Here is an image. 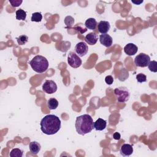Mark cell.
I'll list each match as a JSON object with an SVG mask.
<instances>
[{"mask_svg": "<svg viewBox=\"0 0 157 157\" xmlns=\"http://www.w3.org/2000/svg\"><path fill=\"white\" fill-rule=\"evenodd\" d=\"M40 129L47 135L57 133L61 128V123L59 117L55 115L49 114L45 116L40 121Z\"/></svg>", "mask_w": 157, "mask_h": 157, "instance_id": "obj_1", "label": "cell"}, {"mask_svg": "<svg viewBox=\"0 0 157 157\" xmlns=\"http://www.w3.org/2000/svg\"><path fill=\"white\" fill-rule=\"evenodd\" d=\"M93 124L92 117L88 114H83L76 118L75 127L78 134L84 136L93 129Z\"/></svg>", "mask_w": 157, "mask_h": 157, "instance_id": "obj_2", "label": "cell"}, {"mask_svg": "<svg viewBox=\"0 0 157 157\" xmlns=\"http://www.w3.org/2000/svg\"><path fill=\"white\" fill-rule=\"evenodd\" d=\"M29 63L33 70L39 74L45 72L49 64L47 58L41 55L35 56Z\"/></svg>", "mask_w": 157, "mask_h": 157, "instance_id": "obj_3", "label": "cell"}, {"mask_svg": "<svg viewBox=\"0 0 157 157\" xmlns=\"http://www.w3.org/2000/svg\"><path fill=\"white\" fill-rule=\"evenodd\" d=\"M114 94L117 97L118 102H124L128 101L130 93L127 88L124 86H120L116 88L114 90Z\"/></svg>", "mask_w": 157, "mask_h": 157, "instance_id": "obj_4", "label": "cell"}, {"mask_svg": "<svg viewBox=\"0 0 157 157\" xmlns=\"http://www.w3.org/2000/svg\"><path fill=\"white\" fill-rule=\"evenodd\" d=\"M150 61V56L145 53H141L137 55L134 58V64L137 67H147Z\"/></svg>", "mask_w": 157, "mask_h": 157, "instance_id": "obj_5", "label": "cell"}, {"mask_svg": "<svg viewBox=\"0 0 157 157\" xmlns=\"http://www.w3.org/2000/svg\"><path fill=\"white\" fill-rule=\"evenodd\" d=\"M67 63L72 68H78L82 65V61L75 52H70L67 56Z\"/></svg>", "mask_w": 157, "mask_h": 157, "instance_id": "obj_6", "label": "cell"}, {"mask_svg": "<svg viewBox=\"0 0 157 157\" xmlns=\"http://www.w3.org/2000/svg\"><path fill=\"white\" fill-rule=\"evenodd\" d=\"M42 90L48 94H53L57 90V85L56 83L52 80H47L42 85Z\"/></svg>", "mask_w": 157, "mask_h": 157, "instance_id": "obj_7", "label": "cell"}, {"mask_svg": "<svg viewBox=\"0 0 157 157\" xmlns=\"http://www.w3.org/2000/svg\"><path fill=\"white\" fill-rule=\"evenodd\" d=\"M88 50V45L84 42H80L77 43L75 47V52L79 57L85 56L87 53Z\"/></svg>", "mask_w": 157, "mask_h": 157, "instance_id": "obj_8", "label": "cell"}, {"mask_svg": "<svg viewBox=\"0 0 157 157\" xmlns=\"http://www.w3.org/2000/svg\"><path fill=\"white\" fill-rule=\"evenodd\" d=\"M99 41L100 43L105 47H110L112 45L113 39L110 35L104 34L99 36Z\"/></svg>", "mask_w": 157, "mask_h": 157, "instance_id": "obj_9", "label": "cell"}, {"mask_svg": "<svg viewBox=\"0 0 157 157\" xmlns=\"http://www.w3.org/2000/svg\"><path fill=\"white\" fill-rule=\"evenodd\" d=\"M138 51V47L133 43H129L124 47V53L128 56H133Z\"/></svg>", "mask_w": 157, "mask_h": 157, "instance_id": "obj_10", "label": "cell"}, {"mask_svg": "<svg viewBox=\"0 0 157 157\" xmlns=\"http://www.w3.org/2000/svg\"><path fill=\"white\" fill-rule=\"evenodd\" d=\"M120 152L123 156H129L133 153V147L131 144H124L121 145Z\"/></svg>", "mask_w": 157, "mask_h": 157, "instance_id": "obj_11", "label": "cell"}, {"mask_svg": "<svg viewBox=\"0 0 157 157\" xmlns=\"http://www.w3.org/2000/svg\"><path fill=\"white\" fill-rule=\"evenodd\" d=\"M110 28V25L107 21H100L98 25V31L102 34H107Z\"/></svg>", "mask_w": 157, "mask_h": 157, "instance_id": "obj_12", "label": "cell"}, {"mask_svg": "<svg viewBox=\"0 0 157 157\" xmlns=\"http://www.w3.org/2000/svg\"><path fill=\"white\" fill-rule=\"evenodd\" d=\"M98 40V36L94 33H90L85 37V42L90 45H95Z\"/></svg>", "mask_w": 157, "mask_h": 157, "instance_id": "obj_13", "label": "cell"}, {"mask_svg": "<svg viewBox=\"0 0 157 157\" xmlns=\"http://www.w3.org/2000/svg\"><path fill=\"white\" fill-rule=\"evenodd\" d=\"M107 126V122L105 120L99 118L95 122H94V128L96 131H102L104 130Z\"/></svg>", "mask_w": 157, "mask_h": 157, "instance_id": "obj_14", "label": "cell"}, {"mask_svg": "<svg viewBox=\"0 0 157 157\" xmlns=\"http://www.w3.org/2000/svg\"><path fill=\"white\" fill-rule=\"evenodd\" d=\"M29 150L31 151V152L33 154L37 155L40 150L41 146H40V144L38 143L37 142L33 141L29 143Z\"/></svg>", "mask_w": 157, "mask_h": 157, "instance_id": "obj_15", "label": "cell"}, {"mask_svg": "<svg viewBox=\"0 0 157 157\" xmlns=\"http://www.w3.org/2000/svg\"><path fill=\"white\" fill-rule=\"evenodd\" d=\"M98 23L95 18H89L85 22V26L86 29H95L97 26Z\"/></svg>", "mask_w": 157, "mask_h": 157, "instance_id": "obj_16", "label": "cell"}, {"mask_svg": "<svg viewBox=\"0 0 157 157\" xmlns=\"http://www.w3.org/2000/svg\"><path fill=\"white\" fill-rule=\"evenodd\" d=\"M47 105L50 110H55L58 106V101L54 98H50L47 101Z\"/></svg>", "mask_w": 157, "mask_h": 157, "instance_id": "obj_17", "label": "cell"}, {"mask_svg": "<svg viewBox=\"0 0 157 157\" xmlns=\"http://www.w3.org/2000/svg\"><path fill=\"white\" fill-rule=\"evenodd\" d=\"M16 14V19L18 20H22L25 21L26 18V12L24 10L20 9L16 10L15 12Z\"/></svg>", "mask_w": 157, "mask_h": 157, "instance_id": "obj_18", "label": "cell"}, {"mask_svg": "<svg viewBox=\"0 0 157 157\" xmlns=\"http://www.w3.org/2000/svg\"><path fill=\"white\" fill-rule=\"evenodd\" d=\"M23 155V151L18 148H13L10 152V156L11 157H21Z\"/></svg>", "mask_w": 157, "mask_h": 157, "instance_id": "obj_19", "label": "cell"}, {"mask_svg": "<svg viewBox=\"0 0 157 157\" xmlns=\"http://www.w3.org/2000/svg\"><path fill=\"white\" fill-rule=\"evenodd\" d=\"M16 39L19 45H23L28 42V37L26 35H20L19 37H16Z\"/></svg>", "mask_w": 157, "mask_h": 157, "instance_id": "obj_20", "label": "cell"}, {"mask_svg": "<svg viewBox=\"0 0 157 157\" xmlns=\"http://www.w3.org/2000/svg\"><path fill=\"white\" fill-rule=\"evenodd\" d=\"M42 19V15L40 12H34L32 14L31 20L35 22H40Z\"/></svg>", "mask_w": 157, "mask_h": 157, "instance_id": "obj_21", "label": "cell"}, {"mask_svg": "<svg viewBox=\"0 0 157 157\" xmlns=\"http://www.w3.org/2000/svg\"><path fill=\"white\" fill-rule=\"evenodd\" d=\"M64 23L67 26V28H71L74 24V18L70 16H66L64 18Z\"/></svg>", "mask_w": 157, "mask_h": 157, "instance_id": "obj_22", "label": "cell"}, {"mask_svg": "<svg viewBox=\"0 0 157 157\" xmlns=\"http://www.w3.org/2000/svg\"><path fill=\"white\" fill-rule=\"evenodd\" d=\"M148 67L150 71L153 72H157V62L155 60L150 61L148 65Z\"/></svg>", "mask_w": 157, "mask_h": 157, "instance_id": "obj_23", "label": "cell"}, {"mask_svg": "<svg viewBox=\"0 0 157 157\" xmlns=\"http://www.w3.org/2000/svg\"><path fill=\"white\" fill-rule=\"evenodd\" d=\"M136 80L139 83L145 82L147 81V76L142 73H140L136 75Z\"/></svg>", "mask_w": 157, "mask_h": 157, "instance_id": "obj_24", "label": "cell"}, {"mask_svg": "<svg viewBox=\"0 0 157 157\" xmlns=\"http://www.w3.org/2000/svg\"><path fill=\"white\" fill-rule=\"evenodd\" d=\"M9 2L11 4L12 7H17L21 5V4L23 2V1L22 0H9Z\"/></svg>", "mask_w": 157, "mask_h": 157, "instance_id": "obj_25", "label": "cell"}, {"mask_svg": "<svg viewBox=\"0 0 157 157\" xmlns=\"http://www.w3.org/2000/svg\"><path fill=\"white\" fill-rule=\"evenodd\" d=\"M105 83L107 84V85H112L113 82V78L112 75H107L105 78Z\"/></svg>", "mask_w": 157, "mask_h": 157, "instance_id": "obj_26", "label": "cell"}, {"mask_svg": "<svg viewBox=\"0 0 157 157\" xmlns=\"http://www.w3.org/2000/svg\"><path fill=\"white\" fill-rule=\"evenodd\" d=\"M74 29H75L76 31H77L78 33H81V34H83V33H85V32L87 31L86 28H84V29H83V28H82V27L80 26H77L76 27L74 28Z\"/></svg>", "mask_w": 157, "mask_h": 157, "instance_id": "obj_27", "label": "cell"}, {"mask_svg": "<svg viewBox=\"0 0 157 157\" xmlns=\"http://www.w3.org/2000/svg\"><path fill=\"white\" fill-rule=\"evenodd\" d=\"M113 137L114 139L119 140L120 139V138H121V135H120V134L119 132H114L113 134Z\"/></svg>", "mask_w": 157, "mask_h": 157, "instance_id": "obj_28", "label": "cell"}, {"mask_svg": "<svg viewBox=\"0 0 157 157\" xmlns=\"http://www.w3.org/2000/svg\"><path fill=\"white\" fill-rule=\"evenodd\" d=\"M131 2L136 5H140L141 3H142L144 2V1H131Z\"/></svg>", "mask_w": 157, "mask_h": 157, "instance_id": "obj_29", "label": "cell"}]
</instances>
